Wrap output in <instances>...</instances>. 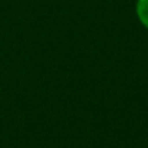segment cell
<instances>
[{"label": "cell", "mask_w": 148, "mask_h": 148, "mask_svg": "<svg viewBox=\"0 0 148 148\" xmlns=\"http://www.w3.org/2000/svg\"><path fill=\"white\" fill-rule=\"evenodd\" d=\"M135 12L140 23L148 30V0H136Z\"/></svg>", "instance_id": "cell-1"}]
</instances>
